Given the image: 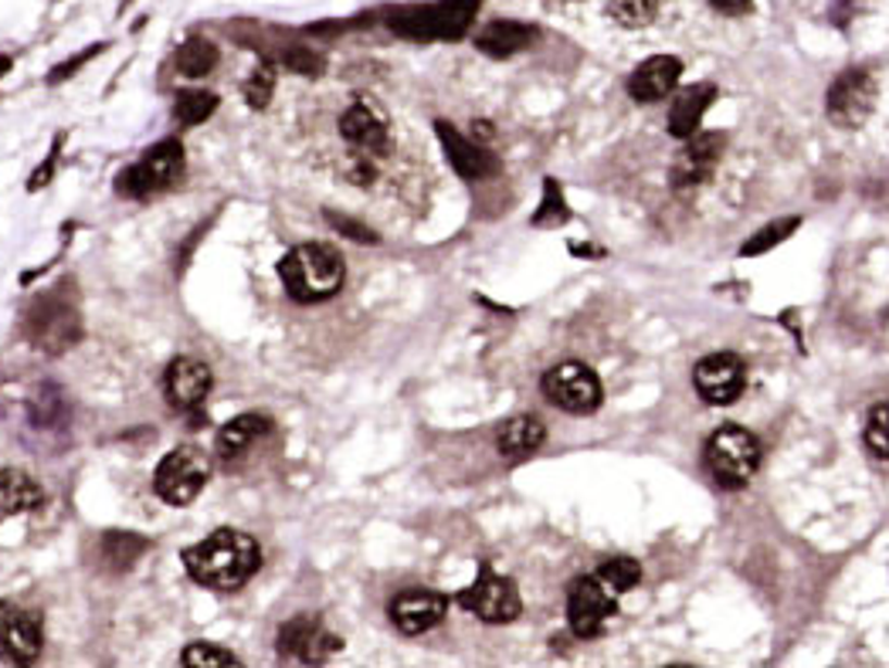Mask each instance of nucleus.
<instances>
[{
    "instance_id": "nucleus-11",
    "label": "nucleus",
    "mask_w": 889,
    "mask_h": 668,
    "mask_svg": "<svg viewBox=\"0 0 889 668\" xmlns=\"http://www.w3.org/2000/svg\"><path fill=\"white\" fill-rule=\"evenodd\" d=\"M692 383H697V394L706 404L727 407V404H737L740 394L747 391V367L737 353H713L697 364Z\"/></svg>"
},
{
    "instance_id": "nucleus-4",
    "label": "nucleus",
    "mask_w": 889,
    "mask_h": 668,
    "mask_svg": "<svg viewBox=\"0 0 889 668\" xmlns=\"http://www.w3.org/2000/svg\"><path fill=\"white\" fill-rule=\"evenodd\" d=\"M483 0H441V4H428V8H408L398 11L391 17V27L404 38H459L468 21L476 17Z\"/></svg>"
},
{
    "instance_id": "nucleus-36",
    "label": "nucleus",
    "mask_w": 889,
    "mask_h": 668,
    "mask_svg": "<svg viewBox=\"0 0 889 668\" xmlns=\"http://www.w3.org/2000/svg\"><path fill=\"white\" fill-rule=\"evenodd\" d=\"M329 220H333V228H337V231H347V235H353L356 241H364V244H367V241H377V238H374V231H367V228L353 225V220H340V217H329Z\"/></svg>"
},
{
    "instance_id": "nucleus-38",
    "label": "nucleus",
    "mask_w": 889,
    "mask_h": 668,
    "mask_svg": "<svg viewBox=\"0 0 889 668\" xmlns=\"http://www.w3.org/2000/svg\"><path fill=\"white\" fill-rule=\"evenodd\" d=\"M8 65H11V62H8V59H0V72H4V68H8Z\"/></svg>"
},
{
    "instance_id": "nucleus-31",
    "label": "nucleus",
    "mask_w": 889,
    "mask_h": 668,
    "mask_svg": "<svg viewBox=\"0 0 889 668\" xmlns=\"http://www.w3.org/2000/svg\"><path fill=\"white\" fill-rule=\"evenodd\" d=\"M184 665H193V668H231L238 665V655L225 652V648H217V645H208V642H193L184 658Z\"/></svg>"
},
{
    "instance_id": "nucleus-23",
    "label": "nucleus",
    "mask_w": 889,
    "mask_h": 668,
    "mask_svg": "<svg viewBox=\"0 0 889 668\" xmlns=\"http://www.w3.org/2000/svg\"><path fill=\"white\" fill-rule=\"evenodd\" d=\"M45 503V489L21 468H0V513L21 516Z\"/></svg>"
},
{
    "instance_id": "nucleus-34",
    "label": "nucleus",
    "mask_w": 889,
    "mask_h": 668,
    "mask_svg": "<svg viewBox=\"0 0 889 668\" xmlns=\"http://www.w3.org/2000/svg\"><path fill=\"white\" fill-rule=\"evenodd\" d=\"M283 62H286V68H289V72L305 75V78H316V75L323 72V59H320V54H316V51H310V48H302V45L286 48Z\"/></svg>"
},
{
    "instance_id": "nucleus-35",
    "label": "nucleus",
    "mask_w": 889,
    "mask_h": 668,
    "mask_svg": "<svg viewBox=\"0 0 889 668\" xmlns=\"http://www.w3.org/2000/svg\"><path fill=\"white\" fill-rule=\"evenodd\" d=\"M540 211L543 214H537V225H564V220H567V207H564L561 190L553 180H547V204Z\"/></svg>"
},
{
    "instance_id": "nucleus-26",
    "label": "nucleus",
    "mask_w": 889,
    "mask_h": 668,
    "mask_svg": "<svg viewBox=\"0 0 889 668\" xmlns=\"http://www.w3.org/2000/svg\"><path fill=\"white\" fill-rule=\"evenodd\" d=\"M217 45H211L208 38H187L180 48H177V72L187 75V78H204L214 72L217 65Z\"/></svg>"
},
{
    "instance_id": "nucleus-30",
    "label": "nucleus",
    "mask_w": 889,
    "mask_h": 668,
    "mask_svg": "<svg viewBox=\"0 0 889 668\" xmlns=\"http://www.w3.org/2000/svg\"><path fill=\"white\" fill-rule=\"evenodd\" d=\"M866 449L876 458H889V404H876L866 421Z\"/></svg>"
},
{
    "instance_id": "nucleus-15",
    "label": "nucleus",
    "mask_w": 889,
    "mask_h": 668,
    "mask_svg": "<svg viewBox=\"0 0 889 668\" xmlns=\"http://www.w3.org/2000/svg\"><path fill=\"white\" fill-rule=\"evenodd\" d=\"M0 648L14 661H35L41 655V625L32 610L0 601Z\"/></svg>"
},
{
    "instance_id": "nucleus-18",
    "label": "nucleus",
    "mask_w": 889,
    "mask_h": 668,
    "mask_svg": "<svg viewBox=\"0 0 889 668\" xmlns=\"http://www.w3.org/2000/svg\"><path fill=\"white\" fill-rule=\"evenodd\" d=\"M211 387H214L211 367L201 364V360H193V356L174 360L171 370H166V398H171V404L177 411L198 407L211 394Z\"/></svg>"
},
{
    "instance_id": "nucleus-28",
    "label": "nucleus",
    "mask_w": 889,
    "mask_h": 668,
    "mask_svg": "<svg viewBox=\"0 0 889 668\" xmlns=\"http://www.w3.org/2000/svg\"><path fill=\"white\" fill-rule=\"evenodd\" d=\"M214 109H217V96L214 92L193 89V92H180V99L174 105V116H177L180 126H198L208 116H214Z\"/></svg>"
},
{
    "instance_id": "nucleus-2",
    "label": "nucleus",
    "mask_w": 889,
    "mask_h": 668,
    "mask_svg": "<svg viewBox=\"0 0 889 668\" xmlns=\"http://www.w3.org/2000/svg\"><path fill=\"white\" fill-rule=\"evenodd\" d=\"M279 278L296 302H326L340 292L347 268L343 255L329 244H299L279 262Z\"/></svg>"
},
{
    "instance_id": "nucleus-7",
    "label": "nucleus",
    "mask_w": 889,
    "mask_h": 668,
    "mask_svg": "<svg viewBox=\"0 0 889 668\" xmlns=\"http://www.w3.org/2000/svg\"><path fill=\"white\" fill-rule=\"evenodd\" d=\"M543 398L561 407L567 414H594L604 401V387L598 380V374L588 364H577V360H567V364H558L553 370L543 374Z\"/></svg>"
},
{
    "instance_id": "nucleus-9",
    "label": "nucleus",
    "mask_w": 889,
    "mask_h": 668,
    "mask_svg": "<svg viewBox=\"0 0 889 668\" xmlns=\"http://www.w3.org/2000/svg\"><path fill=\"white\" fill-rule=\"evenodd\" d=\"M459 607H465L468 615H476L486 625H510L519 618L523 601L510 577H499L489 564H479V577L459 594Z\"/></svg>"
},
{
    "instance_id": "nucleus-1",
    "label": "nucleus",
    "mask_w": 889,
    "mask_h": 668,
    "mask_svg": "<svg viewBox=\"0 0 889 668\" xmlns=\"http://www.w3.org/2000/svg\"><path fill=\"white\" fill-rule=\"evenodd\" d=\"M184 567L201 588L231 594L255 577L262 553L259 543L241 530H214L208 540L184 550Z\"/></svg>"
},
{
    "instance_id": "nucleus-37",
    "label": "nucleus",
    "mask_w": 889,
    "mask_h": 668,
    "mask_svg": "<svg viewBox=\"0 0 889 668\" xmlns=\"http://www.w3.org/2000/svg\"><path fill=\"white\" fill-rule=\"evenodd\" d=\"M710 4H713L719 14H740V11L750 4V0H710Z\"/></svg>"
},
{
    "instance_id": "nucleus-8",
    "label": "nucleus",
    "mask_w": 889,
    "mask_h": 668,
    "mask_svg": "<svg viewBox=\"0 0 889 668\" xmlns=\"http://www.w3.org/2000/svg\"><path fill=\"white\" fill-rule=\"evenodd\" d=\"M618 591L594 570L571 583L567 591V625L577 638H594L604 621L618 610Z\"/></svg>"
},
{
    "instance_id": "nucleus-12",
    "label": "nucleus",
    "mask_w": 889,
    "mask_h": 668,
    "mask_svg": "<svg viewBox=\"0 0 889 668\" xmlns=\"http://www.w3.org/2000/svg\"><path fill=\"white\" fill-rule=\"evenodd\" d=\"M686 139H689L686 150L679 153V160L673 163V171H669V180H673L676 190H689V187L706 184L710 174L716 171L719 156H724V150H727L724 133H692Z\"/></svg>"
},
{
    "instance_id": "nucleus-6",
    "label": "nucleus",
    "mask_w": 889,
    "mask_h": 668,
    "mask_svg": "<svg viewBox=\"0 0 889 668\" xmlns=\"http://www.w3.org/2000/svg\"><path fill=\"white\" fill-rule=\"evenodd\" d=\"M208 479H211L208 455L201 449H190V444H184V449H174L171 455L160 462L153 489H156V495L163 499V503L187 506V503H193V499L201 495V489L208 486Z\"/></svg>"
},
{
    "instance_id": "nucleus-32",
    "label": "nucleus",
    "mask_w": 889,
    "mask_h": 668,
    "mask_svg": "<svg viewBox=\"0 0 889 668\" xmlns=\"http://www.w3.org/2000/svg\"><path fill=\"white\" fill-rule=\"evenodd\" d=\"M794 228H798V217L774 220V225H767L764 231H757L754 238H750V241L743 244V255L750 259V255H764V252H771V248H774V244H781Z\"/></svg>"
},
{
    "instance_id": "nucleus-10",
    "label": "nucleus",
    "mask_w": 889,
    "mask_h": 668,
    "mask_svg": "<svg viewBox=\"0 0 889 668\" xmlns=\"http://www.w3.org/2000/svg\"><path fill=\"white\" fill-rule=\"evenodd\" d=\"M180 174H184V147L177 139H163V143L143 153L140 163H133L129 171L120 174L116 190L123 198H147L153 190L171 187Z\"/></svg>"
},
{
    "instance_id": "nucleus-13",
    "label": "nucleus",
    "mask_w": 889,
    "mask_h": 668,
    "mask_svg": "<svg viewBox=\"0 0 889 668\" xmlns=\"http://www.w3.org/2000/svg\"><path fill=\"white\" fill-rule=\"evenodd\" d=\"M444 610H449V597L438 594V591H428V588H411V591H401L391 607H387V615H391L395 628L401 634H425L431 631L441 618Z\"/></svg>"
},
{
    "instance_id": "nucleus-19",
    "label": "nucleus",
    "mask_w": 889,
    "mask_h": 668,
    "mask_svg": "<svg viewBox=\"0 0 889 668\" xmlns=\"http://www.w3.org/2000/svg\"><path fill=\"white\" fill-rule=\"evenodd\" d=\"M683 75V62L673 59V54H652L642 65H638L628 78V96L635 102H659L665 96H673V89L679 86Z\"/></svg>"
},
{
    "instance_id": "nucleus-16",
    "label": "nucleus",
    "mask_w": 889,
    "mask_h": 668,
    "mask_svg": "<svg viewBox=\"0 0 889 668\" xmlns=\"http://www.w3.org/2000/svg\"><path fill=\"white\" fill-rule=\"evenodd\" d=\"M32 337L41 350H65L78 337L75 310L59 299H41L32 310Z\"/></svg>"
},
{
    "instance_id": "nucleus-5",
    "label": "nucleus",
    "mask_w": 889,
    "mask_h": 668,
    "mask_svg": "<svg viewBox=\"0 0 889 668\" xmlns=\"http://www.w3.org/2000/svg\"><path fill=\"white\" fill-rule=\"evenodd\" d=\"M876 99H879V86H876L873 72L849 68L831 81L828 99H825V113L839 129H863L876 113Z\"/></svg>"
},
{
    "instance_id": "nucleus-20",
    "label": "nucleus",
    "mask_w": 889,
    "mask_h": 668,
    "mask_svg": "<svg viewBox=\"0 0 889 668\" xmlns=\"http://www.w3.org/2000/svg\"><path fill=\"white\" fill-rule=\"evenodd\" d=\"M435 129H438V139H441L444 153H449L452 166H455V171L465 180H483V177H489V174L499 171V163L489 156L486 147L472 143V139H465V136H459L449 123H435Z\"/></svg>"
},
{
    "instance_id": "nucleus-14",
    "label": "nucleus",
    "mask_w": 889,
    "mask_h": 668,
    "mask_svg": "<svg viewBox=\"0 0 889 668\" xmlns=\"http://www.w3.org/2000/svg\"><path fill=\"white\" fill-rule=\"evenodd\" d=\"M340 133L353 150L367 156L387 150V116L374 99H356L340 119Z\"/></svg>"
},
{
    "instance_id": "nucleus-21",
    "label": "nucleus",
    "mask_w": 889,
    "mask_h": 668,
    "mask_svg": "<svg viewBox=\"0 0 889 668\" xmlns=\"http://www.w3.org/2000/svg\"><path fill=\"white\" fill-rule=\"evenodd\" d=\"M547 441V428L540 417L534 414H516L510 421L499 425V434H496V444L503 458H526L534 455L540 444Z\"/></svg>"
},
{
    "instance_id": "nucleus-22",
    "label": "nucleus",
    "mask_w": 889,
    "mask_h": 668,
    "mask_svg": "<svg viewBox=\"0 0 889 668\" xmlns=\"http://www.w3.org/2000/svg\"><path fill=\"white\" fill-rule=\"evenodd\" d=\"M537 38V27L523 21H492L476 35V48L489 59H510Z\"/></svg>"
},
{
    "instance_id": "nucleus-25",
    "label": "nucleus",
    "mask_w": 889,
    "mask_h": 668,
    "mask_svg": "<svg viewBox=\"0 0 889 668\" xmlns=\"http://www.w3.org/2000/svg\"><path fill=\"white\" fill-rule=\"evenodd\" d=\"M265 431H268V421H265L262 414H241V417H231V421L217 431V452H221V455H238V452H245L255 438H262Z\"/></svg>"
},
{
    "instance_id": "nucleus-17",
    "label": "nucleus",
    "mask_w": 889,
    "mask_h": 668,
    "mask_svg": "<svg viewBox=\"0 0 889 668\" xmlns=\"http://www.w3.org/2000/svg\"><path fill=\"white\" fill-rule=\"evenodd\" d=\"M279 648L283 655H296L299 661H323L326 655H333L340 648V638H333L320 618H292L283 631H279Z\"/></svg>"
},
{
    "instance_id": "nucleus-29",
    "label": "nucleus",
    "mask_w": 889,
    "mask_h": 668,
    "mask_svg": "<svg viewBox=\"0 0 889 668\" xmlns=\"http://www.w3.org/2000/svg\"><path fill=\"white\" fill-rule=\"evenodd\" d=\"M598 574H601L618 594L631 591L635 583L642 580V567H638V564L631 560V556H611V560H604V564L598 567Z\"/></svg>"
},
{
    "instance_id": "nucleus-27",
    "label": "nucleus",
    "mask_w": 889,
    "mask_h": 668,
    "mask_svg": "<svg viewBox=\"0 0 889 668\" xmlns=\"http://www.w3.org/2000/svg\"><path fill=\"white\" fill-rule=\"evenodd\" d=\"M665 0H611V21L622 24V27H646L659 17Z\"/></svg>"
},
{
    "instance_id": "nucleus-3",
    "label": "nucleus",
    "mask_w": 889,
    "mask_h": 668,
    "mask_svg": "<svg viewBox=\"0 0 889 668\" xmlns=\"http://www.w3.org/2000/svg\"><path fill=\"white\" fill-rule=\"evenodd\" d=\"M706 468L724 489H743L761 468V441L747 428L724 425L706 441Z\"/></svg>"
},
{
    "instance_id": "nucleus-33",
    "label": "nucleus",
    "mask_w": 889,
    "mask_h": 668,
    "mask_svg": "<svg viewBox=\"0 0 889 668\" xmlns=\"http://www.w3.org/2000/svg\"><path fill=\"white\" fill-rule=\"evenodd\" d=\"M272 92H275V68L268 62H262L252 72V78L245 81V99H248V105H252V109H265L268 99H272Z\"/></svg>"
},
{
    "instance_id": "nucleus-24",
    "label": "nucleus",
    "mask_w": 889,
    "mask_h": 668,
    "mask_svg": "<svg viewBox=\"0 0 889 668\" xmlns=\"http://www.w3.org/2000/svg\"><path fill=\"white\" fill-rule=\"evenodd\" d=\"M713 99H716V86H689V89H683L679 96H676V102H673V109H669V133L679 139H686V136H692L700 129V119L706 116V109L713 105Z\"/></svg>"
}]
</instances>
